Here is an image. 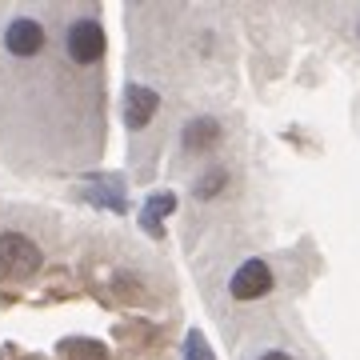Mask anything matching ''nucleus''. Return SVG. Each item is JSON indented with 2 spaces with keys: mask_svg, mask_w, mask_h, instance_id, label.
Listing matches in <instances>:
<instances>
[{
  "mask_svg": "<svg viewBox=\"0 0 360 360\" xmlns=\"http://www.w3.org/2000/svg\"><path fill=\"white\" fill-rule=\"evenodd\" d=\"M40 269V248L25 232H0V276L4 281H25Z\"/></svg>",
  "mask_w": 360,
  "mask_h": 360,
  "instance_id": "obj_1",
  "label": "nucleus"
},
{
  "mask_svg": "<svg viewBox=\"0 0 360 360\" xmlns=\"http://www.w3.org/2000/svg\"><path fill=\"white\" fill-rule=\"evenodd\" d=\"M44 44H49V32H44V25H40L37 16H13V20L4 25V49L13 52L16 60L40 56Z\"/></svg>",
  "mask_w": 360,
  "mask_h": 360,
  "instance_id": "obj_2",
  "label": "nucleus"
},
{
  "mask_svg": "<svg viewBox=\"0 0 360 360\" xmlns=\"http://www.w3.org/2000/svg\"><path fill=\"white\" fill-rule=\"evenodd\" d=\"M65 49H68V56H72L77 65H96V60L104 56V28H101V20H92V16L72 20V25H68V37H65Z\"/></svg>",
  "mask_w": 360,
  "mask_h": 360,
  "instance_id": "obj_3",
  "label": "nucleus"
},
{
  "mask_svg": "<svg viewBox=\"0 0 360 360\" xmlns=\"http://www.w3.org/2000/svg\"><path fill=\"white\" fill-rule=\"evenodd\" d=\"M229 292L236 296V300H260L264 292H272V269L264 260H245L240 269L232 272Z\"/></svg>",
  "mask_w": 360,
  "mask_h": 360,
  "instance_id": "obj_4",
  "label": "nucleus"
},
{
  "mask_svg": "<svg viewBox=\"0 0 360 360\" xmlns=\"http://www.w3.org/2000/svg\"><path fill=\"white\" fill-rule=\"evenodd\" d=\"M156 112V92L153 89H141V84H132L124 92V120H129V129H144Z\"/></svg>",
  "mask_w": 360,
  "mask_h": 360,
  "instance_id": "obj_5",
  "label": "nucleus"
},
{
  "mask_svg": "<svg viewBox=\"0 0 360 360\" xmlns=\"http://www.w3.org/2000/svg\"><path fill=\"white\" fill-rule=\"evenodd\" d=\"M217 136H220V124L217 120H208V116H200V120H193V124L184 129V148L205 153L208 144H217Z\"/></svg>",
  "mask_w": 360,
  "mask_h": 360,
  "instance_id": "obj_6",
  "label": "nucleus"
},
{
  "mask_svg": "<svg viewBox=\"0 0 360 360\" xmlns=\"http://www.w3.org/2000/svg\"><path fill=\"white\" fill-rule=\"evenodd\" d=\"M172 208H176V200H172V196H168V193H156V200L148 205V229L160 232V217H165V212H172Z\"/></svg>",
  "mask_w": 360,
  "mask_h": 360,
  "instance_id": "obj_7",
  "label": "nucleus"
},
{
  "mask_svg": "<svg viewBox=\"0 0 360 360\" xmlns=\"http://www.w3.org/2000/svg\"><path fill=\"white\" fill-rule=\"evenodd\" d=\"M188 352H193V360H212V352H205V345H200V333L188 336Z\"/></svg>",
  "mask_w": 360,
  "mask_h": 360,
  "instance_id": "obj_8",
  "label": "nucleus"
},
{
  "mask_svg": "<svg viewBox=\"0 0 360 360\" xmlns=\"http://www.w3.org/2000/svg\"><path fill=\"white\" fill-rule=\"evenodd\" d=\"M220 184H224V176H220V172H217V176H212V180H200V188H196V193H200V196H205V200H208V193H217V188H220Z\"/></svg>",
  "mask_w": 360,
  "mask_h": 360,
  "instance_id": "obj_9",
  "label": "nucleus"
},
{
  "mask_svg": "<svg viewBox=\"0 0 360 360\" xmlns=\"http://www.w3.org/2000/svg\"><path fill=\"white\" fill-rule=\"evenodd\" d=\"M260 360H292V356H288V352H264Z\"/></svg>",
  "mask_w": 360,
  "mask_h": 360,
  "instance_id": "obj_10",
  "label": "nucleus"
}]
</instances>
